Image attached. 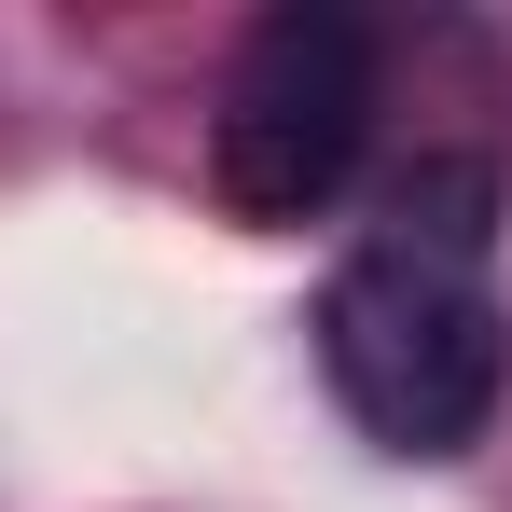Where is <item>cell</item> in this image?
Returning <instances> with one entry per match:
<instances>
[{"mask_svg": "<svg viewBox=\"0 0 512 512\" xmlns=\"http://www.w3.org/2000/svg\"><path fill=\"white\" fill-rule=\"evenodd\" d=\"M319 374L388 457H457V443H485V416L512 388V319L485 291V263L360 236L319 291Z\"/></svg>", "mask_w": 512, "mask_h": 512, "instance_id": "obj_1", "label": "cell"}, {"mask_svg": "<svg viewBox=\"0 0 512 512\" xmlns=\"http://www.w3.org/2000/svg\"><path fill=\"white\" fill-rule=\"evenodd\" d=\"M360 139H374V28L319 14V0L263 14L236 42V70H222V125H208L222 208L263 222V236H291V222H319L360 180Z\"/></svg>", "mask_w": 512, "mask_h": 512, "instance_id": "obj_2", "label": "cell"}]
</instances>
